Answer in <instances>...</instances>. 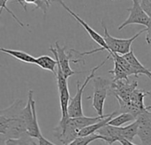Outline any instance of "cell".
<instances>
[{"label": "cell", "instance_id": "1", "mask_svg": "<svg viewBox=\"0 0 151 145\" xmlns=\"http://www.w3.org/2000/svg\"><path fill=\"white\" fill-rule=\"evenodd\" d=\"M110 58H111V55L107 56L106 58L101 64H99L95 68H93L90 71L89 75L85 78V81H84L83 84L80 85V82H77V92H76V94H75V96L73 97L70 98V102H69V105H68V116L70 118H76V117L84 116L83 109H82V95H83V91H84L86 86L88 84V82L91 80H93V78L95 77L96 72L100 67H102Z\"/></svg>", "mask_w": 151, "mask_h": 145}, {"label": "cell", "instance_id": "2", "mask_svg": "<svg viewBox=\"0 0 151 145\" xmlns=\"http://www.w3.org/2000/svg\"><path fill=\"white\" fill-rule=\"evenodd\" d=\"M21 118L24 120L27 134L38 139L42 135V132L39 128V124L37 121V115L35 111V101L33 98V91L29 90L27 95V103L23 107L21 112Z\"/></svg>", "mask_w": 151, "mask_h": 145}, {"label": "cell", "instance_id": "3", "mask_svg": "<svg viewBox=\"0 0 151 145\" xmlns=\"http://www.w3.org/2000/svg\"><path fill=\"white\" fill-rule=\"evenodd\" d=\"M102 27H104V35L103 37H104L105 43L108 47V51L113 52V53H118L119 55H125V54L128 53L131 50V45H132L133 42L139 35H141L143 32H146V29H142L128 39H123V38L121 39V38H115L110 35L106 26L104 23V20H102Z\"/></svg>", "mask_w": 151, "mask_h": 145}, {"label": "cell", "instance_id": "4", "mask_svg": "<svg viewBox=\"0 0 151 145\" xmlns=\"http://www.w3.org/2000/svg\"><path fill=\"white\" fill-rule=\"evenodd\" d=\"M94 82V95L92 106L96 111L99 116L104 115V106L105 99L108 96V92L111 88V82L107 78L101 76H95L93 78Z\"/></svg>", "mask_w": 151, "mask_h": 145}, {"label": "cell", "instance_id": "5", "mask_svg": "<svg viewBox=\"0 0 151 145\" xmlns=\"http://www.w3.org/2000/svg\"><path fill=\"white\" fill-rule=\"evenodd\" d=\"M57 79V85L59 95V103L61 109V118H68V105L70 102V93L68 89L67 78L64 75L59 64L57 62V74L55 75Z\"/></svg>", "mask_w": 151, "mask_h": 145}, {"label": "cell", "instance_id": "6", "mask_svg": "<svg viewBox=\"0 0 151 145\" xmlns=\"http://www.w3.org/2000/svg\"><path fill=\"white\" fill-rule=\"evenodd\" d=\"M56 48H53L52 46L50 47V51L53 53L54 57L56 58V60L57 62L59 64L60 67H61V70L64 74V75L68 79L70 76L73 75V74H81V73H83V72H75L73 71L71 66H70V61L73 60L72 58H73V51L72 50H70L68 51V53L65 52V50H66V45H64L63 47H61L58 43V42H56Z\"/></svg>", "mask_w": 151, "mask_h": 145}, {"label": "cell", "instance_id": "7", "mask_svg": "<svg viewBox=\"0 0 151 145\" xmlns=\"http://www.w3.org/2000/svg\"><path fill=\"white\" fill-rule=\"evenodd\" d=\"M138 82L136 80L129 82V80H113L110 88V94L113 95L116 98H119L124 102H129L133 91L137 88Z\"/></svg>", "mask_w": 151, "mask_h": 145}, {"label": "cell", "instance_id": "8", "mask_svg": "<svg viewBox=\"0 0 151 145\" xmlns=\"http://www.w3.org/2000/svg\"><path fill=\"white\" fill-rule=\"evenodd\" d=\"M129 12L128 18L119 27V30H122L128 25L132 24H139L147 27L150 19L142 10L139 0H133V6L131 8L127 9Z\"/></svg>", "mask_w": 151, "mask_h": 145}, {"label": "cell", "instance_id": "9", "mask_svg": "<svg viewBox=\"0 0 151 145\" xmlns=\"http://www.w3.org/2000/svg\"><path fill=\"white\" fill-rule=\"evenodd\" d=\"M56 1H58L61 5H62V7L66 11V12H68V13L72 16V17H73L82 27H83V28L88 32V34L89 35V36L97 43V44H99L102 48H104L105 50H108V47H107V45H106V43H105V41H104V37L100 35V34H98L96 31H95V29H93L85 20H83L77 13H75L73 11H72L62 0H56Z\"/></svg>", "mask_w": 151, "mask_h": 145}, {"label": "cell", "instance_id": "10", "mask_svg": "<svg viewBox=\"0 0 151 145\" xmlns=\"http://www.w3.org/2000/svg\"><path fill=\"white\" fill-rule=\"evenodd\" d=\"M96 134L102 136V141L109 145H112L115 142H119L122 139L120 127H114L108 123L97 130Z\"/></svg>", "mask_w": 151, "mask_h": 145}, {"label": "cell", "instance_id": "11", "mask_svg": "<svg viewBox=\"0 0 151 145\" xmlns=\"http://www.w3.org/2000/svg\"><path fill=\"white\" fill-rule=\"evenodd\" d=\"M123 57L127 60V62L131 65V66L134 68V72H135V77H139L140 74H144L146 75L148 78L151 79V71L147 69L136 58V56L134 55V49L131 48L130 51L125 55H123Z\"/></svg>", "mask_w": 151, "mask_h": 145}, {"label": "cell", "instance_id": "12", "mask_svg": "<svg viewBox=\"0 0 151 145\" xmlns=\"http://www.w3.org/2000/svg\"><path fill=\"white\" fill-rule=\"evenodd\" d=\"M118 113V112H113L112 113H111L108 117L103 119L102 120L96 122V123H94L90 126H88L84 128H82L79 133H78V136H89V135H92V134H95L97 132L98 129H100L102 127H104L105 124H107L116 114Z\"/></svg>", "mask_w": 151, "mask_h": 145}, {"label": "cell", "instance_id": "13", "mask_svg": "<svg viewBox=\"0 0 151 145\" xmlns=\"http://www.w3.org/2000/svg\"><path fill=\"white\" fill-rule=\"evenodd\" d=\"M0 52L5 53L10 55L11 57L22 61L24 63L27 64H35V58L31 56L30 54L21 51V50H11V49H5L3 47H0Z\"/></svg>", "mask_w": 151, "mask_h": 145}, {"label": "cell", "instance_id": "14", "mask_svg": "<svg viewBox=\"0 0 151 145\" xmlns=\"http://www.w3.org/2000/svg\"><path fill=\"white\" fill-rule=\"evenodd\" d=\"M35 65L41 67L43 70H47L51 72L54 75H56L57 71V60L56 58H52L48 55H42L35 58Z\"/></svg>", "mask_w": 151, "mask_h": 145}, {"label": "cell", "instance_id": "15", "mask_svg": "<svg viewBox=\"0 0 151 145\" xmlns=\"http://www.w3.org/2000/svg\"><path fill=\"white\" fill-rule=\"evenodd\" d=\"M135 120H136L135 117L134 115H132L131 113H122L119 115H118L116 117H113L108 122V124L109 125H111V126H114V127H121V126H123V125H125L127 123L134 122Z\"/></svg>", "mask_w": 151, "mask_h": 145}, {"label": "cell", "instance_id": "16", "mask_svg": "<svg viewBox=\"0 0 151 145\" xmlns=\"http://www.w3.org/2000/svg\"><path fill=\"white\" fill-rule=\"evenodd\" d=\"M138 129H139V125H138L137 121L134 120V122H132L130 125H128L127 127H124V128L120 127L121 136H122V138L132 142L134 140V136H137Z\"/></svg>", "mask_w": 151, "mask_h": 145}, {"label": "cell", "instance_id": "17", "mask_svg": "<svg viewBox=\"0 0 151 145\" xmlns=\"http://www.w3.org/2000/svg\"><path fill=\"white\" fill-rule=\"evenodd\" d=\"M4 145H38L35 138L30 136L29 135L24 136L19 138L15 139H7L4 141Z\"/></svg>", "mask_w": 151, "mask_h": 145}, {"label": "cell", "instance_id": "18", "mask_svg": "<svg viewBox=\"0 0 151 145\" xmlns=\"http://www.w3.org/2000/svg\"><path fill=\"white\" fill-rule=\"evenodd\" d=\"M96 140H102V136L96 133L86 136H78L67 145H88Z\"/></svg>", "mask_w": 151, "mask_h": 145}, {"label": "cell", "instance_id": "19", "mask_svg": "<svg viewBox=\"0 0 151 145\" xmlns=\"http://www.w3.org/2000/svg\"><path fill=\"white\" fill-rule=\"evenodd\" d=\"M113 62H114V68H113V70L109 71L110 74L114 75L113 80H122V79L127 80L128 74L126 72V70L124 69V67L116 60H113Z\"/></svg>", "mask_w": 151, "mask_h": 145}, {"label": "cell", "instance_id": "20", "mask_svg": "<svg viewBox=\"0 0 151 145\" xmlns=\"http://www.w3.org/2000/svg\"><path fill=\"white\" fill-rule=\"evenodd\" d=\"M139 125V128H151V112L150 110H146L140 113L136 120Z\"/></svg>", "mask_w": 151, "mask_h": 145}, {"label": "cell", "instance_id": "21", "mask_svg": "<svg viewBox=\"0 0 151 145\" xmlns=\"http://www.w3.org/2000/svg\"><path fill=\"white\" fill-rule=\"evenodd\" d=\"M137 136L141 139L142 145H151V128H139Z\"/></svg>", "mask_w": 151, "mask_h": 145}, {"label": "cell", "instance_id": "22", "mask_svg": "<svg viewBox=\"0 0 151 145\" xmlns=\"http://www.w3.org/2000/svg\"><path fill=\"white\" fill-rule=\"evenodd\" d=\"M9 125H10V119L6 117L5 115L0 113V136L1 138L4 137L9 129Z\"/></svg>", "mask_w": 151, "mask_h": 145}, {"label": "cell", "instance_id": "23", "mask_svg": "<svg viewBox=\"0 0 151 145\" xmlns=\"http://www.w3.org/2000/svg\"><path fill=\"white\" fill-rule=\"evenodd\" d=\"M6 1L5 0H0V16H1V14H2V12H3V11H6L16 21H17V23L19 25V26H21L22 27H25V25H24V23L21 21V20H19L17 17H16V15L7 7V5H6Z\"/></svg>", "mask_w": 151, "mask_h": 145}, {"label": "cell", "instance_id": "24", "mask_svg": "<svg viewBox=\"0 0 151 145\" xmlns=\"http://www.w3.org/2000/svg\"><path fill=\"white\" fill-rule=\"evenodd\" d=\"M139 1L142 10L151 19V0H139Z\"/></svg>", "mask_w": 151, "mask_h": 145}, {"label": "cell", "instance_id": "25", "mask_svg": "<svg viewBox=\"0 0 151 145\" xmlns=\"http://www.w3.org/2000/svg\"><path fill=\"white\" fill-rule=\"evenodd\" d=\"M146 32H147V35H146V41H147V43L150 45L151 50V19L150 20L148 26H147V28H146Z\"/></svg>", "mask_w": 151, "mask_h": 145}, {"label": "cell", "instance_id": "26", "mask_svg": "<svg viewBox=\"0 0 151 145\" xmlns=\"http://www.w3.org/2000/svg\"><path fill=\"white\" fill-rule=\"evenodd\" d=\"M38 145H56L53 143L50 142L49 140H47L45 137H43L42 136H41L38 139Z\"/></svg>", "mask_w": 151, "mask_h": 145}, {"label": "cell", "instance_id": "27", "mask_svg": "<svg viewBox=\"0 0 151 145\" xmlns=\"http://www.w3.org/2000/svg\"><path fill=\"white\" fill-rule=\"evenodd\" d=\"M119 144H120L121 145H137V144H133L131 141H129V140H127V139H124V138L120 139V140L119 141Z\"/></svg>", "mask_w": 151, "mask_h": 145}, {"label": "cell", "instance_id": "28", "mask_svg": "<svg viewBox=\"0 0 151 145\" xmlns=\"http://www.w3.org/2000/svg\"><path fill=\"white\" fill-rule=\"evenodd\" d=\"M37 0H23V2L27 4H35Z\"/></svg>", "mask_w": 151, "mask_h": 145}, {"label": "cell", "instance_id": "29", "mask_svg": "<svg viewBox=\"0 0 151 145\" xmlns=\"http://www.w3.org/2000/svg\"><path fill=\"white\" fill-rule=\"evenodd\" d=\"M44 1H46V2H47V3H49L50 4H51V2H52V0H44Z\"/></svg>", "mask_w": 151, "mask_h": 145}, {"label": "cell", "instance_id": "30", "mask_svg": "<svg viewBox=\"0 0 151 145\" xmlns=\"http://www.w3.org/2000/svg\"><path fill=\"white\" fill-rule=\"evenodd\" d=\"M147 94H148V96L151 97V91H147Z\"/></svg>", "mask_w": 151, "mask_h": 145}, {"label": "cell", "instance_id": "31", "mask_svg": "<svg viewBox=\"0 0 151 145\" xmlns=\"http://www.w3.org/2000/svg\"><path fill=\"white\" fill-rule=\"evenodd\" d=\"M111 1H115V0H111Z\"/></svg>", "mask_w": 151, "mask_h": 145}]
</instances>
